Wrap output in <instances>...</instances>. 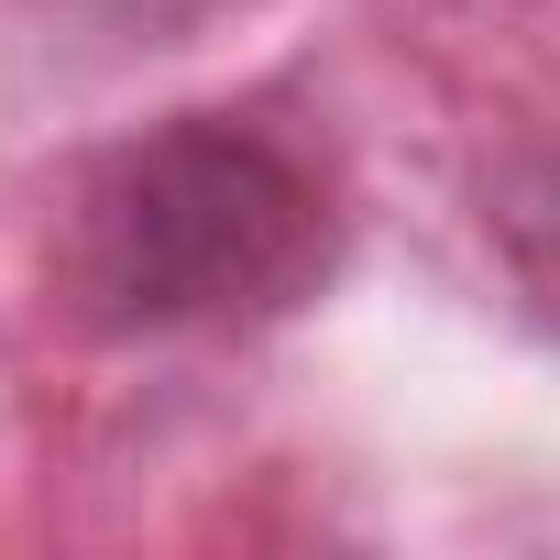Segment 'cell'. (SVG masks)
<instances>
[{
	"label": "cell",
	"instance_id": "6da1fadb",
	"mask_svg": "<svg viewBox=\"0 0 560 560\" xmlns=\"http://www.w3.org/2000/svg\"><path fill=\"white\" fill-rule=\"evenodd\" d=\"M330 264L319 176L231 121H176L110 154L67 198V298L100 330H231L275 319Z\"/></svg>",
	"mask_w": 560,
	"mask_h": 560
},
{
	"label": "cell",
	"instance_id": "7a4b0ae2",
	"mask_svg": "<svg viewBox=\"0 0 560 560\" xmlns=\"http://www.w3.org/2000/svg\"><path fill=\"white\" fill-rule=\"evenodd\" d=\"M34 12H56V23H100V34H187L198 12H220V0H34Z\"/></svg>",
	"mask_w": 560,
	"mask_h": 560
}]
</instances>
